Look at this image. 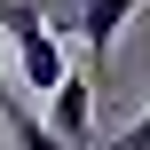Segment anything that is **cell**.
I'll use <instances>...</instances> for the list:
<instances>
[{
  "mask_svg": "<svg viewBox=\"0 0 150 150\" xmlns=\"http://www.w3.org/2000/svg\"><path fill=\"white\" fill-rule=\"evenodd\" d=\"M0 32H8V47H16V79L55 103L63 79H71V63H63V40L47 32V8H40V0H0Z\"/></svg>",
  "mask_w": 150,
  "mask_h": 150,
  "instance_id": "obj_1",
  "label": "cell"
},
{
  "mask_svg": "<svg viewBox=\"0 0 150 150\" xmlns=\"http://www.w3.org/2000/svg\"><path fill=\"white\" fill-rule=\"evenodd\" d=\"M134 8H142V0H71V24H79V40H87V79H95V87L111 79V47H119V32H127Z\"/></svg>",
  "mask_w": 150,
  "mask_h": 150,
  "instance_id": "obj_2",
  "label": "cell"
},
{
  "mask_svg": "<svg viewBox=\"0 0 150 150\" xmlns=\"http://www.w3.org/2000/svg\"><path fill=\"white\" fill-rule=\"evenodd\" d=\"M95 103H103V87H95L87 71H71V79H63V95L47 103V127H55L63 142H87V127H95Z\"/></svg>",
  "mask_w": 150,
  "mask_h": 150,
  "instance_id": "obj_3",
  "label": "cell"
},
{
  "mask_svg": "<svg viewBox=\"0 0 150 150\" xmlns=\"http://www.w3.org/2000/svg\"><path fill=\"white\" fill-rule=\"evenodd\" d=\"M0 127H8V150H71L32 103H24V95H8V87H0Z\"/></svg>",
  "mask_w": 150,
  "mask_h": 150,
  "instance_id": "obj_4",
  "label": "cell"
},
{
  "mask_svg": "<svg viewBox=\"0 0 150 150\" xmlns=\"http://www.w3.org/2000/svg\"><path fill=\"white\" fill-rule=\"evenodd\" d=\"M111 150H150V111L134 119V127H119V134H111Z\"/></svg>",
  "mask_w": 150,
  "mask_h": 150,
  "instance_id": "obj_5",
  "label": "cell"
}]
</instances>
